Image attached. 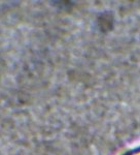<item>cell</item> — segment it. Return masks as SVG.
<instances>
[{
  "label": "cell",
  "instance_id": "obj_1",
  "mask_svg": "<svg viewBox=\"0 0 140 155\" xmlns=\"http://www.w3.org/2000/svg\"><path fill=\"white\" fill-rule=\"evenodd\" d=\"M127 155H140V148L133 150V151H131L130 153H128Z\"/></svg>",
  "mask_w": 140,
  "mask_h": 155
}]
</instances>
